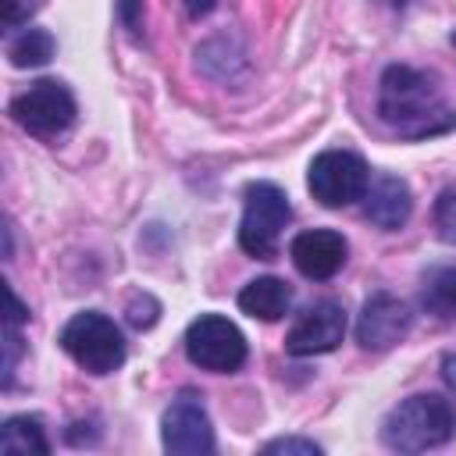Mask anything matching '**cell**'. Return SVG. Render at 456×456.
<instances>
[{
  "mask_svg": "<svg viewBox=\"0 0 456 456\" xmlns=\"http://www.w3.org/2000/svg\"><path fill=\"white\" fill-rule=\"evenodd\" d=\"M378 118L403 139H428L456 128V107L449 103L438 75L410 64H388L381 71Z\"/></svg>",
  "mask_w": 456,
  "mask_h": 456,
  "instance_id": "cell-1",
  "label": "cell"
},
{
  "mask_svg": "<svg viewBox=\"0 0 456 456\" xmlns=\"http://www.w3.org/2000/svg\"><path fill=\"white\" fill-rule=\"evenodd\" d=\"M456 435V406L445 395H410L381 424V442L395 452L438 449Z\"/></svg>",
  "mask_w": 456,
  "mask_h": 456,
  "instance_id": "cell-2",
  "label": "cell"
},
{
  "mask_svg": "<svg viewBox=\"0 0 456 456\" xmlns=\"http://www.w3.org/2000/svg\"><path fill=\"white\" fill-rule=\"evenodd\" d=\"M61 349L89 374H114L125 363V338L121 328L100 314L82 310L61 328Z\"/></svg>",
  "mask_w": 456,
  "mask_h": 456,
  "instance_id": "cell-3",
  "label": "cell"
},
{
  "mask_svg": "<svg viewBox=\"0 0 456 456\" xmlns=\"http://www.w3.org/2000/svg\"><path fill=\"white\" fill-rule=\"evenodd\" d=\"M292 221L289 196L274 182H249L246 185V207L239 224V246L242 253L256 260H271L281 239V228Z\"/></svg>",
  "mask_w": 456,
  "mask_h": 456,
  "instance_id": "cell-4",
  "label": "cell"
},
{
  "mask_svg": "<svg viewBox=\"0 0 456 456\" xmlns=\"http://www.w3.org/2000/svg\"><path fill=\"white\" fill-rule=\"evenodd\" d=\"M11 118L36 139H61L75 125V96L57 78H39L11 100Z\"/></svg>",
  "mask_w": 456,
  "mask_h": 456,
  "instance_id": "cell-5",
  "label": "cell"
},
{
  "mask_svg": "<svg viewBox=\"0 0 456 456\" xmlns=\"http://www.w3.org/2000/svg\"><path fill=\"white\" fill-rule=\"evenodd\" d=\"M185 356L210 374H232L246 363L242 331L221 314H200L185 328Z\"/></svg>",
  "mask_w": 456,
  "mask_h": 456,
  "instance_id": "cell-6",
  "label": "cell"
},
{
  "mask_svg": "<svg viewBox=\"0 0 456 456\" xmlns=\"http://www.w3.org/2000/svg\"><path fill=\"white\" fill-rule=\"evenodd\" d=\"M306 185H310L317 203L349 207V203L363 200V192L370 185V171H367L363 157L353 150H324L310 160Z\"/></svg>",
  "mask_w": 456,
  "mask_h": 456,
  "instance_id": "cell-7",
  "label": "cell"
},
{
  "mask_svg": "<svg viewBox=\"0 0 456 456\" xmlns=\"http://www.w3.org/2000/svg\"><path fill=\"white\" fill-rule=\"evenodd\" d=\"M160 442L175 456H207L214 452V424L196 392H178L160 417Z\"/></svg>",
  "mask_w": 456,
  "mask_h": 456,
  "instance_id": "cell-8",
  "label": "cell"
},
{
  "mask_svg": "<svg viewBox=\"0 0 456 456\" xmlns=\"http://www.w3.org/2000/svg\"><path fill=\"white\" fill-rule=\"evenodd\" d=\"M346 335V310L335 299H321L314 306H306L296 324L285 335V349L292 356H317V353H331Z\"/></svg>",
  "mask_w": 456,
  "mask_h": 456,
  "instance_id": "cell-9",
  "label": "cell"
},
{
  "mask_svg": "<svg viewBox=\"0 0 456 456\" xmlns=\"http://www.w3.org/2000/svg\"><path fill=\"white\" fill-rule=\"evenodd\" d=\"M410 324H413V314H410V306L403 299H395L392 292H374L360 310L356 342L363 349L381 353V349H392L395 342H403Z\"/></svg>",
  "mask_w": 456,
  "mask_h": 456,
  "instance_id": "cell-10",
  "label": "cell"
},
{
  "mask_svg": "<svg viewBox=\"0 0 456 456\" xmlns=\"http://www.w3.org/2000/svg\"><path fill=\"white\" fill-rule=\"evenodd\" d=\"M346 239L331 228H310V232H299L289 246V256L296 264V271L303 278H314V281H328L342 271L346 264Z\"/></svg>",
  "mask_w": 456,
  "mask_h": 456,
  "instance_id": "cell-11",
  "label": "cell"
},
{
  "mask_svg": "<svg viewBox=\"0 0 456 456\" xmlns=\"http://www.w3.org/2000/svg\"><path fill=\"white\" fill-rule=\"evenodd\" d=\"M363 214L381 232H399L413 214L410 185L395 175H374L363 192Z\"/></svg>",
  "mask_w": 456,
  "mask_h": 456,
  "instance_id": "cell-12",
  "label": "cell"
},
{
  "mask_svg": "<svg viewBox=\"0 0 456 456\" xmlns=\"http://www.w3.org/2000/svg\"><path fill=\"white\" fill-rule=\"evenodd\" d=\"M239 306L242 314L256 317V321H278L289 314L292 306V289L281 278H253L242 292H239Z\"/></svg>",
  "mask_w": 456,
  "mask_h": 456,
  "instance_id": "cell-13",
  "label": "cell"
},
{
  "mask_svg": "<svg viewBox=\"0 0 456 456\" xmlns=\"http://www.w3.org/2000/svg\"><path fill=\"white\" fill-rule=\"evenodd\" d=\"M420 306L435 321H442V324L456 321V267H431L424 274V281H420Z\"/></svg>",
  "mask_w": 456,
  "mask_h": 456,
  "instance_id": "cell-14",
  "label": "cell"
},
{
  "mask_svg": "<svg viewBox=\"0 0 456 456\" xmlns=\"http://www.w3.org/2000/svg\"><path fill=\"white\" fill-rule=\"evenodd\" d=\"M0 449L7 456H25V452H50V442L43 435V424L36 417H7L0 431Z\"/></svg>",
  "mask_w": 456,
  "mask_h": 456,
  "instance_id": "cell-15",
  "label": "cell"
},
{
  "mask_svg": "<svg viewBox=\"0 0 456 456\" xmlns=\"http://www.w3.org/2000/svg\"><path fill=\"white\" fill-rule=\"evenodd\" d=\"M7 57L14 68H39L53 57V36L46 28H25L7 43Z\"/></svg>",
  "mask_w": 456,
  "mask_h": 456,
  "instance_id": "cell-16",
  "label": "cell"
},
{
  "mask_svg": "<svg viewBox=\"0 0 456 456\" xmlns=\"http://www.w3.org/2000/svg\"><path fill=\"white\" fill-rule=\"evenodd\" d=\"M435 228H438V239L456 246V182L445 185L435 200Z\"/></svg>",
  "mask_w": 456,
  "mask_h": 456,
  "instance_id": "cell-17",
  "label": "cell"
},
{
  "mask_svg": "<svg viewBox=\"0 0 456 456\" xmlns=\"http://www.w3.org/2000/svg\"><path fill=\"white\" fill-rule=\"evenodd\" d=\"M36 11H39V0H4V25L21 28Z\"/></svg>",
  "mask_w": 456,
  "mask_h": 456,
  "instance_id": "cell-18",
  "label": "cell"
},
{
  "mask_svg": "<svg viewBox=\"0 0 456 456\" xmlns=\"http://www.w3.org/2000/svg\"><path fill=\"white\" fill-rule=\"evenodd\" d=\"M157 310H160L157 299H150V296L139 299V296H135V299L128 303V324H132V328H150V324L157 321Z\"/></svg>",
  "mask_w": 456,
  "mask_h": 456,
  "instance_id": "cell-19",
  "label": "cell"
},
{
  "mask_svg": "<svg viewBox=\"0 0 456 456\" xmlns=\"http://www.w3.org/2000/svg\"><path fill=\"white\" fill-rule=\"evenodd\" d=\"M264 452H299V456H317L321 445L306 442V438H274L264 445Z\"/></svg>",
  "mask_w": 456,
  "mask_h": 456,
  "instance_id": "cell-20",
  "label": "cell"
},
{
  "mask_svg": "<svg viewBox=\"0 0 456 456\" xmlns=\"http://www.w3.org/2000/svg\"><path fill=\"white\" fill-rule=\"evenodd\" d=\"M118 18L125 28H139L142 25V0H118Z\"/></svg>",
  "mask_w": 456,
  "mask_h": 456,
  "instance_id": "cell-21",
  "label": "cell"
},
{
  "mask_svg": "<svg viewBox=\"0 0 456 456\" xmlns=\"http://www.w3.org/2000/svg\"><path fill=\"white\" fill-rule=\"evenodd\" d=\"M182 4H185V14L189 18H203V14H210L217 7V0H182Z\"/></svg>",
  "mask_w": 456,
  "mask_h": 456,
  "instance_id": "cell-22",
  "label": "cell"
},
{
  "mask_svg": "<svg viewBox=\"0 0 456 456\" xmlns=\"http://www.w3.org/2000/svg\"><path fill=\"white\" fill-rule=\"evenodd\" d=\"M442 378H445V385L456 392V353H449V356L442 360Z\"/></svg>",
  "mask_w": 456,
  "mask_h": 456,
  "instance_id": "cell-23",
  "label": "cell"
},
{
  "mask_svg": "<svg viewBox=\"0 0 456 456\" xmlns=\"http://www.w3.org/2000/svg\"><path fill=\"white\" fill-rule=\"evenodd\" d=\"M378 4H385V7H410V4H417V0H378Z\"/></svg>",
  "mask_w": 456,
  "mask_h": 456,
  "instance_id": "cell-24",
  "label": "cell"
}]
</instances>
